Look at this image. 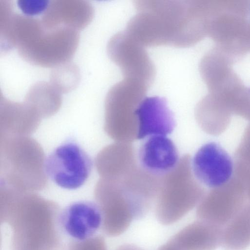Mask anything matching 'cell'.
<instances>
[{"mask_svg": "<svg viewBox=\"0 0 250 250\" xmlns=\"http://www.w3.org/2000/svg\"><path fill=\"white\" fill-rule=\"evenodd\" d=\"M249 201L246 183L233 174L227 183L205 193L198 204L196 216L224 228Z\"/></svg>", "mask_w": 250, "mask_h": 250, "instance_id": "cell-5", "label": "cell"}, {"mask_svg": "<svg viewBox=\"0 0 250 250\" xmlns=\"http://www.w3.org/2000/svg\"><path fill=\"white\" fill-rule=\"evenodd\" d=\"M158 250H183L171 238L165 244L161 246Z\"/></svg>", "mask_w": 250, "mask_h": 250, "instance_id": "cell-22", "label": "cell"}, {"mask_svg": "<svg viewBox=\"0 0 250 250\" xmlns=\"http://www.w3.org/2000/svg\"><path fill=\"white\" fill-rule=\"evenodd\" d=\"M244 118L250 122V106L248 109Z\"/></svg>", "mask_w": 250, "mask_h": 250, "instance_id": "cell-25", "label": "cell"}, {"mask_svg": "<svg viewBox=\"0 0 250 250\" xmlns=\"http://www.w3.org/2000/svg\"><path fill=\"white\" fill-rule=\"evenodd\" d=\"M54 219L34 214L12 217L15 250H49L56 238Z\"/></svg>", "mask_w": 250, "mask_h": 250, "instance_id": "cell-9", "label": "cell"}, {"mask_svg": "<svg viewBox=\"0 0 250 250\" xmlns=\"http://www.w3.org/2000/svg\"><path fill=\"white\" fill-rule=\"evenodd\" d=\"M102 188L99 205L102 229L110 237L125 232L132 221L138 219V208L131 194L119 180L111 179Z\"/></svg>", "mask_w": 250, "mask_h": 250, "instance_id": "cell-6", "label": "cell"}, {"mask_svg": "<svg viewBox=\"0 0 250 250\" xmlns=\"http://www.w3.org/2000/svg\"><path fill=\"white\" fill-rule=\"evenodd\" d=\"M205 193L194 175L190 156H182L172 170L162 176L155 200V213L164 225L178 221L198 205Z\"/></svg>", "mask_w": 250, "mask_h": 250, "instance_id": "cell-2", "label": "cell"}, {"mask_svg": "<svg viewBox=\"0 0 250 250\" xmlns=\"http://www.w3.org/2000/svg\"><path fill=\"white\" fill-rule=\"evenodd\" d=\"M66 250H107L105 241L101 236H93L83 241L73 240Z\"/></svg>", "mask_w": 250, "mask_h": 250, "instance_id": "cell-20", "label": "cell"}, {"mask_svg": "<svg viewBox=\"0 0 250 250\" xmlns=\"http://www.w3.org/2000/svg\"><path fill=\"white\" fill-rule=\"evenodd\" d=\"M44 170L58 186L68 190L81 187L89 178L93 162L89 154L77 142L66 141L45 158Z\"/></svg>", "mask_w": 250, "mask_h": 250, "instance_id": "cell-4", "label": "cell"}, {"mask_svg": "<svg viewBox=\"0 0 250 250\" xmlns=\"http://www.w3.org/2000/svg\"><path fill=\"white\" fill-rule=\"evenodd\" d=\"M80 79L78 67L69 62L54 67L50 74V83L61 93H67L76 88Z\"/></svg>", "mask_w": 250, "mask_h": 250, "instance_id": "cell-17", "label": "cell"}, {"mask_svg": "<svg viewBox=\"0 0 250 250\" xmlns=\"http://www.w3.org/2000/svg\"><path fill=\"white\" fill-rule=\"evenodd\" d=\"M223 228L198 219L171 239L183 250H215L222 245Z\"/></svg>", "mask_w": 250, "mask_h": 250, "instance_id": "cell-14", "label": "cell"}, {"mask_svg": "<svg viewBox=\"0 0 250 250\" xmlns=\"http://www.w3.org/2000/svg\"><path fill=\"white\" fill-rule=\"evenodd\" d=\"M102 221L99 205L91 201L73 202L58 215V226L75 241H83L94 236L102 227Z\"/></svg>", "mask_w": 250, "mask_h": 250, "instance_id": "cell-10", "label": "cell"}, {"mask_svg": "<svg viewBox=\"0 0 250 250\" xmlns=\"http://www.w3.org/2000/svg\"><path fill=\"white\" fill-rule=\"evenodd\" d=\"M233 162L234 171L250 177V124L235 152Z\"/></svg>", "mask_w": 250, "mask_h": 250, "instance_id": "cell-19", "label": "cell"}, {"mask_svg": "<svg viewBox=\"0 0 250 250\" xmlns=\"http://www.w3.org/2000/svg\"><path fill=\"white\" fill-rule=\"evenodd\" d=\"M178 153L173 142L166 136H150L140 148L141 167L148 172L162 176L178 164Z\"/></svg>", "mask_w": 250, "mask_h": 250, "instance_id": "cell-13", "label": "cell"}, {"mask_svg": "<svg viewBox=\"0 0 250 250\" xmlns=\"http://www.w3.org/2000/svg\"><path fill=\"white\" fill-rule=\"evenodd\" d=\"M116 250H143L133 244H126L119 247Z\"/></svg>", "mask_w": 250, "mask_h": 250, "instance_id": "cell-23", "label": "cell"}, {"mask_svg": "<svg viewBox=\"0 0 250 250\" xmlns=\"http://www.w3.org/2000/svg\"><path fill=\"white\" fill-rule=\"evenodd\" d=\"M250 245V201L223 229L222 246L225 250H244Z\"/></svg>", "mask_w": 250, "mask_h": 250, "instance_id": "cell-16", "label": "cell"}, {"mask_svg": "<svg viewBox=\"0 0 250 250\" xmlns=\"http://www.w3.org/2000/svg\"><path fill=\"white\" fill-rule=\"evenodd\" d=\"M104 173L113 180L122 179L138 167L135 152L130 143L118 142L105 151Z\"/></svg>", "mask_w": 250, "mask_h": 250, "instance_id": "cell-15", "label": "cell"}, {"mask_svg": "<svg viewBox=\"0 0 250 250\" xmlns=\"http://www.w3.org/2000/svg\"><path fill=\"white\" fill-rule=\"evenodd\" d=\"M246 17L247 21L249 42L250 45V4H248L246 13Z\"/></svg>", "mask_w": 250, "mask_h": 250, "instance_id": "cell-24", "label": "cell"}, {"mask_svg": "<svg viewBox=\"0 0 250 250\" xmlns=\"http://www.w3.org/2000/svg\"><path fill=\"white\" fill-rule=\"evenodd\" d=\"M94 10L88 1L82 0L50 1L41 21L48 28L66 27L82 30L91 21Z\"/></svg>", "mask_w": 250, "mask_h": 250, "instance_id": "cell-12", "label": "cell"}, {"mask_svg": "<svg viewBox=\"0 0 250 250\" xmlns=\"http://www.w3.org/2000/svg\"><path fill=\"white\" fill-rule=\"evenodd\" d=\"M192 168L200 183L213 188L224 185L231 179L234 172V162L221 146L209 142L197 151Z\"/></svg>", "mask_w": 250, "mask_h": 250, "instance_id": "cell-8", "label": "cell"}, {"mask_svg": "<svg viewBox=\"0 0 250 250\" xmlns=\"http://www.w3.org/2000/svg\"><path fill=\"white\" fill-rule=\"evenodd\" d=\"M107 50L125 78L149 85L154 76L153 65L141 44L128 33L120 32L114 35L108 43Z\"/></svg>", "mask_w": 250, "mask_h": 250, "instance_id": "cell-7", "label": "cell"}, {"mask_svg": "<svg viewBox=\"0 0 250 250\" xmlns=\"http://www.w3.org/2000/svg\"><path fill=\"white\" fill-rule=\"evenodd\" d=\"M48 0H19L17 4L26 16L31 17L44 13L49 3Z\"/></svg>", "mask_w": 250, "mask_h": 250, "instance_id": "cell-21", "label": "cell"}, {"mask_svg": "<svg viewBox=\"0 0 250 250\" xmlns=\"http://www.w3.org/2000/svg\"><path fill=\"white\" fill-rule=\"evenodd\" d=\"M138 122L137 139L148 136H166L171 133L175 125L173 113L164 98L145 97L136 110Z\"/></svg>", "mask_w": 250, "mask_h": 250, "instance_id": "cell-11", "label": "cell"}, {"mask_svg": "<svg viewBox=\"0 0 250 250\" xmlns=\"http://www.w3.org/2000/svg\"><path fill=\"white\" fill-rule=\"evenodd\" d=\"M29 103L47 107H57L61 103V93L50 83L39 82L29 89L26 96Z\"/></svg>", "mask_w": 250, "mask_h": 250, "instance_id": "cell-18", "label": "cell"}, {"mask_svg": "<svg viewBox=\"0 0 250 250\" xmlns=\"http://www.w3.org/2000/svg\"><path fill=\"white\" fill-rule=\"evenodd\" d=\"M79 41L77 31L66 27L48 28L39 19L14 13L0 30V44L4 50L16 47L24 60L45 67L69 62Z\"/></svg>", "mask_w": 250, "mask_h": 250, "instance_id": "cell-1", "label": "cell"}, {"mask_svg": "<svg viewBox=\"0 0 250 250\" xmlns=\"http://www.w3.org/2000/svg\"><path fill=\"white\" fill-rule=\"evenodd\" d=\"M147 85L125 78L108 91L105 100L106 128L118 142L130 143L137 139L136 110L145 97Z\"/></svg>", "mask_w": 250, "mask_h": 250, "instance_id": "cell-3", "label": "cell"}]
</instances>
